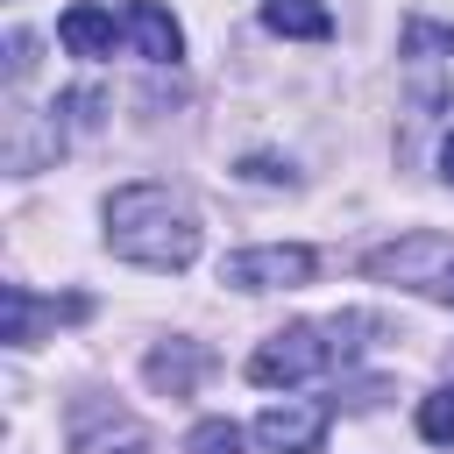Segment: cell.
Here are the masks:
<instances>
[{
	"mask_svg": "<svg viewBox=\"0 0 454 454\" xmlns=\"http://www.w3.org/2000/svg\"><path fill=\"white\" fill-rule=\"evenodd\" d=\"M99 220H106V248L135 270H192L199 262V206L170 184H121Z\"/></svg>",
	"mask_w": 454,
	"mask_h": 454,
	"instance_id": "1",
	"label": "cell"
},
{
	"mask_svg": "<svg viewBox=\"0 0 454 454\" xmlns=\"http://www.w3.org/2000/svg\"><path fill=\"white\" fill-rule=\"evenodd\" d=\"M348 333H362V319H355V312H340V319H298V326L270 333V340L248 355V383H262V390L312 383V376H326V369H340V362L355 355V340H348Z\"/></svg>",
	"mask_w": 454,
	"mask_h": 454,
	"instance_id": "2",
	"label": "cell"
},
{
	"mask_svg": "<svg viewBox=\"0 0 454 454\" xmlns=\"http://www.w3.org/2000/svg\"><path fill=\"white\" fill-rule=\"evenodd\" d=\"M362 270H369L376 284H397V291H419V298L454 305V234H433V227L397 234V241L369 248V262H362Z\"/></svg>",
	"mask_w": 454,
	"mask_h": 454,
	"instance_id": "3",
	"label": "cell"
},
{
	"mask_svg": "<svg viewBox=\"0 0 454 454\" xmlns=\"http://www.w3.org/2000/svg\"><path fill=\"white\" fill-rule=\"evenodd\" d=\"M404 92L426 114H454V21H404Z\"/></svg>",
	"mask_w": 454,
	"mask_h": 454,
	"instance_id": "4",
	"label": "cell"
},
{
	"mask_svg": "<svg viewBox=\"0 0 454 454\" xmlns=\"http://www.w3.org/2000/svg\"><path fill=\"white\" fill-rule=\"evenodd\" d=\"M312 270H319L312 248L270 241V248H234L220 262V284H234V291H298V284H312Z\"/></svg>",
	"mask_w": 454,
	"mask_h": 454,
	"instance_id": "5",
	"label": "cell"
},
{
	"mask_svg": "<svg viewBox=\"0 0 454 454\" xmlns=\"http://www.w3.org/2000/svg\"><path fill=\"white\" fill-rule=\"evenodd\" d=\"M326 426H333V411L319 397H284V404H262L255 411V440L270 454H319L326 447Z\"/></svg>",
	"mask_w": 454,
	"mask_h": 454,
	"instance_id": "6",
	"label": "cell"
},
{
	"mask_svg": "<svg viewBox=\"0 0 454 454\" xmlns=\"http://www.w3.org/2000/svg\"><path fill=\"white\" fill-rule=\"evenodd\" d=\"M121 28H128L135 57H149V64H177V57H184V28H177V14H170L163 0H128Z\"/></svg>",
	"mask_w": 454,
	"mask_h": 454,
	"instance_id": "7",
	"label": "cell"
},
{
	"mask_svg": "<svg viewBox=\"0 0 454 454\" xmlns=\"http://www.w3.org/2000/svg\"><path fill=\"white\" fill-rule=\"evenodd\" d=\"M128 28L106 14V7H92V0H78V7H64L57 14V43L71 50V57H114V43H121Z\"/></svg>",
	"mask_w": 454,
	"mask_h": 454,
	"instance_id": "8",
	"label": "cell"
},
{
	"mask_svg": "<svg viewBox=\"0 0 454 454\" xmlns=\"http://www.w3.org/2000/svg\"><path fill=\"white\" fill-rule=\"evenodd\" d=\"M262 28L291 35V43H326L333 14H326V0H262Z\"/></svg>",
	"mask_w": 454,
	"mask_h": 454,
	"instance_id": "9",
	"label": "cell"
},
{
	"mask_svg": "<svg viewBox=\"0 0 454 454\" xmlns=\"http://www.w3.org/2000/svg\"><path fill=\"white\" fill-rule=\"evenodd\" d=\"M199 369H206V355H199L192 340H170V348H156V355L142 362V376H149L156 390H170V397H184V390L199 383Z\"/></svg>",
	"mask_w": 454,
	"mask_h": 454,
	"instance_id": "10",
	"label": "cell"
},
{
	"mask_svg": "<svg viewBox=\"0 0 454 454\" xmlns=\"http://www.w3.org/2000/svg\"><path fill=\"white\" fill-rule=\"evenodd\" d=\"M43 326V305L28 298V284H0V340L7 348H28Z\"/></svg>",
	"mask_w": 454,
	"mask_h": 454,
	"instance_id": "11",
	"label": "cell"
},
{
	"mask_svg": "<svg viewBox=\"0 0 454 454\" xmlns=\"http://www.w3.org/2000/svg\"><path fill=\"white\" fill-rule=\"evenodd\" d=\"M71 454H149V433H142V426H128V419H114V426L78 433V447H71Z\"/></svg>",
	"mask_w": 454,
	"mask_h": 454,
	"instance_id": "12",
	"label": "cell"
},
{
	"mask_svg": "<svg viewBox=\"0 0 454 454\" xmlns=\"http://www.w3.org/2000/svg\"><path fill=\"white\" fill-rule=\"evenodd\" d=\"M184 454H241V426L234 419H199L184 433Z\"/></svg>",
	"mask_w": 454,
	"mask_h": 454,
	"instance_id": "13",
	"label": "cell"
},
{
	"mask_svg": "<svg viewBox=\"0 0 454 454\" xmlns=\"http://www.w3.org/2000/svg\"><path fill=\"white\" fill-rule=\"evenodd\" d=\"M419 433H426L433 447H454V383L433 390V397H419Z\"/></svg>",
	"mask_w": 454,
	"mask_h": 454,
	"instance_id": "14",
	"label": "cell"
},
{
	"mask_svg": "<svg viewBox=\"0 0 454 454\" xmlns=\"http://www.w3.org/2000/svg\"><path fill=\"white\" fill-rule=\"evenodd\" d=\"M28 50H35V43L14 28V35H7V78H21V71H28Z\"/></svg>",
	"mask_w": 454,
	"mask_h": 454,
	"instance_id": "15",
	"label": "cell"
},
{
	"mask_svg": "<svg viewBox=\"0 0 454 454\" xmlns=\"http://www.w3.org/2000/svg\"><path fill=\"white\" fill-rule=\"evenodd\" d=\"M241 177H262V184H277V177H291V170H284L277 156H248V163H241Z\"/></svg>",
	"mask_w": 454,
	"mask_h": 454,
	"instance_id": "16",
	"label": "cell"
},
{
	"mask_svg": "<svg viewBox=\"0 0 454 454\" xmlns=\"http://www.w3.org/2000/svg\"><path fill=\"white\" fill-rule=\"evenodd\" d=\"M440 177L454 184V128H447V142H440Z\"/></svg>",
	"mask_w": 454,
	"mask_h": 454,
	"instance_id": "17",
	"label": "cell"
}]
</instances>
